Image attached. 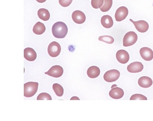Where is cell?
Returning <instances> with one entry per match:
<instances>
[{"label": "cell", "instance_id": "ffe728a7", "mask_svg": "<svg viewBox=\"0 0 153 121\" xmlns=\"http://www.w3.org/2000/svg\"><path fill=\"white\" fill-rule=\"evenodd\" d=\"M53 89L56 95L58 97L62 96L64 93L62 87L58 83H54L52 86Z\"/></svg>", "mask_w": 153, "mask_h": 121}, {"label": "cell", "instance_id": "d6986e66", "mask_svg": "<svg viewBox=\"0 0 153 121\" xmlns=\"http://www.w3.org/2000/svg\"><path fill=\"white\" fill-rule=\"evenodd\" d=\"M37 14L39 18L44 21L48 20L50 18L49 12L48 10L45 8L39 9L38 11Z\"/></svg>", "mask_w": 153, "mask_h": 121}, {"label": "cell", "instance_id": "7402d4cb", "mask_svg": "<svg viewBox=\"0 0 153 121\" xmlns=\"http://www.w3.org/2000/svg\"><path fill=\"white\" fill-rule=\"evenodd\" d=\"M98 39L100 41L109 44H111L114 41V39L113 37L108 35L101 36L99 37Z\"/></svg>", "mask_w": 153, "mask_h": 121}, {"label": "cell", "instance_id": "7a4b0ae2", "mask_svg": "<svg viewBox=\"0 0 153 121\" xmlns=\"http://www.w3.org/2000/svg\"><path fill=\"white\" fill-rule=\"evenodd\" d=\"M39 84L37 82H29L24 84V96L30 97L33 96L37 92Z\"/></svg>", "mask_w": 153, "mask_h": 121}, {"label": "cell", "instance_id": "5b68a950", "mask_svg": "<svg viewBox=\"0 0 153 121\" xmlns=\"http://www.w3.org/2000/svg\"><path fill=\"white\" fill-rule=\"evenodd\" d=\"M120 75V72L116 69L106 71L103 76L104 80L108 82L116 81L119 78Z\"/></svg>", "mask_w": 153, "mask_h": 121}, {"label": "cell", "instance_id": "e0dca14e", "mask_svg": "<svg viewBox=\"0 0 153 121\" xmlns=\"http://www.w3.org/2000/svg\"><path fill=\"white\" fill-rule=\"evenodd\" d=\"M87 73L89 77L95 78L99 75L100 73V70L98 67L92 66L88 68Z\"/></svg>", "mask_w": 153, "mask_h": 121}, {"label": "cell", "instance_id": "9a60e30c", "mask_svg": "<svg viewBox=\"0 0 153 121\" xmlns=\"http://www.w3.org/2000/svg\"><path fill=\"white\" fill-rule=\"evenodd\" d=\"M138 83L141 87L144 88H148L152 86L153 83L152 79L147 76H143L140 77L138 80Z\"/></svg>", "mask_w": 153, "mask_h": 121}, {"label": "cell", "instance_id": "4fadbf2b", "mask_svg": "<svg viewBox=\"0 0 153 121\" xmlns=\"http://www.w3.org/2000/svg\"><path fill=\"white\" fill-rule=\"evenodd\" d=\"M24 57L27 61H33L36 59V53L32 48H27L24 49Z\"/></svg>", "mask_w": 153, "mask_h": 121}, {"label": "cell", "instance_id": "44dd1931", "mask_svg": "<svg viewBox=\"0 0 153 121\" xmlns=\"http://www.w3.org/2000/svg\"><path fill=\"white\" fill-rule=\"evenodd\" d=\"M112 3V0H104L103 4L100 8V10L102 12L108 11L111 8Z\"/></svg>", "mask_w": 153, "mask_h": 121}, {"label": "cell", "instance_id": "277c9868", "mask_svg": "<svg viewBox=\"0 0 153 121\" xmlns=\"http://www.w3.org/2000/svg\"><path fill=\"white\" fill-rule=\"evenodd\" d=\"M61 51V47L60 44L55 41L51 42L48 47V53L51 56L53 57L57 56L59 54Z\"/></svg>", "mask_w": 153, "mask_h": 121}, {"label": "cell", "instance_id": "52a82bcc", "mask_svg": "<svg viewBox=\"0 0 153 121\" xmlns=\"http://www.w3.org/2000/svg\"><path fill=\"white\" fill-rule=\"evenodd\" d=\"M128 11L127 7L124 6H121L116 10L115 18L117 21L121 22L124 20L128 15Z\"/></svg>", "mask_w": 153, "mask_h": 121}, {"label": "cell", "instance_id": "3957f363", "mask_svg": "<svg viewBox=\"0 0 153 121\" xmlns=\"http://www.w3.org/2000/svg\"><path fill=\"white\" fill-rule=\"evenodd\" d=\"M137 35L135 32H128L125 34L123 38V46L128 47L133 45L137 42Z\"/></svg>", "mask_w": 153, "mask_h": 121}, {"label": "cell", "instance_id": "d4e9b609", "mask_svg": "<svg viewBox=\"0 0 153 121\" xmlns=\"http://www.w3.org/2000/svg\"><path fill=\"white\" fill-rule=\"evenodd\" d=\"M130 100H147V97L145 96L140 94H135L132 95Z\"/></svg>", "mask_w": 153, "mask_h": 121}, {"label": "cell", "instance_id": "4316f807", "mask_svg": "<svg viewBox=\"0 0 153 121\" xmlns=\"http://www.w3.org/2000/svg\"><path fill=\"white\" fill-rule=\"evenodd\" d=\"M38 2L40 3H42L45 2L46 0H36Z\"/></svg>", "mask_w": 153, "mask_h": 121}, {"label": "cell", "instance_id": "484cf974", "mask_svg": "<svg viewBox=\"0 0 153 121\" xmlns=\"http://www.w3.org/2000/svg\"><path fill=\"white\" fill-rule=\"evenodd\" d=\"M73 0H59V4L62 7H66L69 6Z\"/></svg>", "mask_w": 153, "mask_h": 121}, {"label": "cell", "instance_id": "ac0fdd59", "mask_svg": "<svg viewBox=\"0 0 153 121\" xmlns=\"http://www.w3.org/2000/svg\"><path fill=\"white\" fill-rule=\"evenodd\" d=\"M45 30V27L44 24L41 22H38L34 26L33 31L36 34L40 35L43 34Z\"/></svg>", "mask_w": 153, "mask_h": 121}, {"label": "cell", "instance_id": "ba28073f", "mask_svg": "<svg viewBox=\"0 0 153 121\" xmlns=\"http://www.w3.org/2000/svg\"><path fill=\"white\" fill-rule=\"evenodd\" d=\"M130 21L134 25L135 28L139 32L143 33L147 31L149 28L148 23L145 21L141 20L134 21L131 19Z\"/></svg>", "mask_w": 153, "mask_h": 121}, {"label": "cell", "instance_id": "7c38bea8", "mask_svg": "<svg viewBox=\"0 0 153 121\" xmlns=\"http://www.w3.org/2000/svg\"><path fill=\"white\" fill-rule=\"evenodd\" d=\"M143 69V65L140 62H135L130 63L127 67L128 71L131 73H138Z\"/></svg>", "mask_w": 153, "mask_h": 121}, {"label": "cell", "instance_id": "6da1fadb", "mask_svg": "<svg viewBox=\"0 0 153 121\" xmlns=\"http://www.w3.org/2000/svg\"><path fill=\"white\" fill-rule=\"evenodd\" d=\"M53 36L59 39L64 38L66 35L68 28L67 25L62 22H58L55 23L52 28Z\"/></svg>", "mask_w": 153, "mask_h": 121}, {"label": "cell", "instance_id": "8fae6325", "mask_svg": "<svg viewBox=\"0 0 153 121\" xmlns=\"http://www.w3.org/2000/svg\"><path fill=\"white\" fill-rule=\"evenodd\" d=\"M140 54L142 58L146 61H150L153 58V51L147 47H144L140 49Z\"/></svg>", "mask_w": 153, "mask_h": 121}, {"label": "cell", "instance_id": "5bb4252c", "mask_svg": "<svg viewBox=\"0 0 153 121\" xmlns=\"http://www.w3.org/2000/svg\"><path fill=\"white\" fill-rule=\"evenodd\" d=\"M124 94V92L123 90L118 87L112 88L109 92V96L112 98L115 99L121 98L123 97Z\"/></svg>", "mask_w": 153, "mask_h": 121}, {"label": "cell", "instance_id": "30bf717a", "mask_svg": "<svg viewBox=\"0 0 153 121\" xmlns=\"http://www.w3.org/2000/svg\"><path fill=\"white\" fill-rule=\"evenodd\" d=\"M116 58L120 63L125 64L127 63L129 59V55L128 52L124 50H120L116 53Z\"/></svg>", "mask_w": 153, "mask_h": 121}, {"label": "cell", "instance_id": "2e32d148", "mask_svg": "<svg viewBox=\"0 0 153 121\" xmlns=\"http://www.w3.org/2000/svg\"><path fill=\"white\" fill-rule=\"evenodd\" d=\"M101 22L102 26L106 28L111 27L113 24L112 17L108 15L103 16L101 18Z\"/></svg>", "mask_w": 153, "mask_h": 121}, {"label": "cell", "instance_id": "603a6c76", "mask_svg": "<svg viewBox=\"0 0 153 121\" xmlns=\"http://www.w3.org/2000/svg\"><path fill=\"white\" fill-rule=\"evenodd\" d=\"M104 0H91V3L93 7L97 9L100 8Z\"/></svg>", "mask_w": 153, "mask_h": 121}, {"label": "cell", "instance_id": "8992f818", "mask_svg": "<svg viewBox=\"0 0 153 121\" xmlns=\"http://www.w3.org/2000/svg\"><path fill=\"white\" fill-rule=\"evenodd\" d=\"M63 73V68L60 66L55 65L52 66L49 70L45 73L46 74L55 78L61 77Z\"/></svg>", "mask_w": 153, "mask_h": 121}, {"label": "cell", "instance_id": "cb8c5ba5", "mask_svg": "<svg viewBox=\"0 0 153 121\" xmlns=\"http://www.w3.org/2000/svg\"><path fill=\"white\" fill-rule=\"evenodd\" d=\"M51 96L48 94L42 93L40 94L37 96V100H52Z\"/></svg>", "mask_w": 153, "mask_h": 121}, {"label": "cell", "instance_id": "9c48e42d", "mask_svg": "<svg viewBox=\"0 0 153 121\" xmlns=\"http://www.w3.org/2000/svg\"><path fill=\"white\" fill-rule=\"evenodd\" d=\"M73 21L77 24H82L84 23L86 19L85 14L82 11L76 10L74 11L72 14Z\"/></svg>", "mask_w": 153, "mask_h": 121}]
</instances>
